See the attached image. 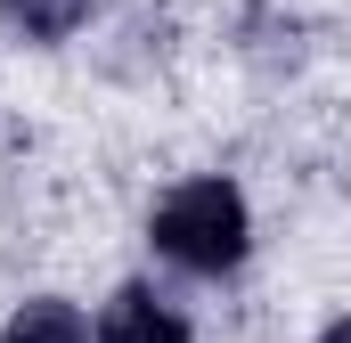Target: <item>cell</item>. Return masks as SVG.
<instances>
[{
	"label": "cell",
	"mask_w": 351,
	"mask_h": 343,
	"mask_svg": "<svg viewBox=\"0 0 351 343\" xmlns=\"http://www.w3.org/2000/svg\"><path fill=\"white\" fill-rule=\"evenodd\" d=\"M319 343H351V319H335V327H327V335H319Z\"/></svg>",
	"instance_id": "obj_5"
},
{
	"label": "cell",
	"mask_w": 351,
	"mask_h": 343,
	"mask_svg": "<svg viewBox=\"0 0 351 343\" xmlns=\"http://www.w3.org/2000/svg\"><path fill=\"white\" fill-rule=\"evenodd\" d=\"M98 343H188V319H180L172 303H156L147 286H123L98 311Z\"/></svg>",
	"instance_id": "obj_2"
},
{
	"label": "cell",
	"mask_w": 351,
	"mask_h": 343,
	"mask_svg": "<svg viewBox=\"0 0 351 343\" xmlns=\"http://www.w3.org/2000/svg\"><path fill=\"white\" fill-rule=\"evenodd\" d=\"M0 343H82V311L41 294V303H25V311L0 327Z\"/></svg>",
	"instance_id": "obj_3"
},
{
	"label": "cell",
	"mask_w": 351,
	"mask_h": 343,
	"mask_svg": "<svg viewBox=\"0 0 351 343\" xmlns=\"http://www.w3.org/2000/svg\"><path fill=\"white\" fill-rule=\"evenodd\" d=\"M156 246L180 270H237L245 261V196L229 180H188L156 204Z\"/></svg>",
	"instance_id": "obj_1"
},
{
	"label": "cell",
	"mask_w": 351,
	"mask_h": 343,
	"mask_svg": "<svg viewBox=\"0 0 351 343\" xmlns=\"http://www.w3.org/2000/svg\"><path fill=\"white\" fill-rule=\"evenodd\" d=\"M0 16H8V25H25L33 41H66V33L90 16V0H0Z\"/></svg>",
	"instance_id": "obj_4"
}]
</instances>
